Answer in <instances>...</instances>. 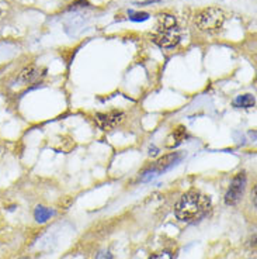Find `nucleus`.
I'll return each mask as SVG.
<instances>
[{
	"label": "nucleus",
	"instance_id": "nucleus-1",
	"mask_svg": "<svg viewBox=\"0 0 257 259\" xmlns=\"http://www.w3.org/2000/svg\"><path fill=\"white\" fill-rule=\"evenodd\" d=\"M211 208V200L205 194L191 190L188 193L183 194L181 199L177 201L174 213L176 217L181 221H197L202 219Z\"/></svg>",
	"mask_w": 257,
	"mask_h": 259
},
{
	"label": "nucleus",
	"instance_id": "nucleus-2",
	"mask_svg": "<svg viewBox=\"0 0 257 259\" xmlns=\"http://www.w3.org/2000/svg\"><path fill=\"white\" fill-rule=\"evenodd\" d=\"M181 34L177 20L170 14L163 13L158 17L155 31L152 32V41L161 48H174L180 42Z\"/></svg>",
	"mask_w": 257,
	"mask_h": 259
},
{
	"label": "nucleus",
	"instance_id": "nucleus-3",
	"mask_svg": "<svg viewBox=\"0 0 257 259\" xmlns=\"http://www.w3.org/2000/svg\"><path fill=\"white\" fill-rule=\"evenodd\" d=\"M225 21V13L217 7H208L199 12L195 17V24L201 31L217 32Z\"/></svg>",
	"mask_w": 257,
	"mask_h": 259
},
{
	"label": "nucleus",
	"instance_id": "nucleus-4",
	"mask_svg": "<svg viewBox=\"0 0 257 259\" xmlns=\"http://www.w3.org/2000/svg\"><path fill=\"white\" fill-rule=\"evenodd\" d=\"M181 158H183V155L179 154V152H173L170 155L163 156V158H161L159 161L155 163L153 166L150 168V170L143 174V181H146L149 178H153V176L159 175L162 172H166L170 168H173L176 163H179L181 161Z\"/></svg>",
	"mask_w": 257,
	"mask_h": 259
},
{
	"label": "nucleus",
	"instance_id": "nucleus-5",
	"mask_svg": "<svg viewBox=\"0 0 257 259\" xmlns=\"http://www.w3.org/2000/svg\"><path fill=\"white\" fill-rule=\"evenodd\" d=\"M244 188H246V175L239 174L233 178L231 186L225 194V203L228 206H235L243 196Z\"/></svg>",
	"mask_w": 257,
	"mask_h": 259
},
{
	"label": "nucleus",
	"instance_id": "nucleus-6",
	"mask_svg": "<svg viewBox=\"0 0 257 259\" xmlns=\"http://www.w3.org/2000/svg\"><path fill=\"white\" fill-rule=\"evenodd\" d=\"M125 114L122 111H109V113H98L94 116V123L98 128L109 131V130L116 128L118 124L122 123Z\"/></svg>",
	"mask_w": 257,
	"mask_h": 259
},
{
	"label": "nucleus",
	"instance_id": "nucleus-7",
	"mask_svg": "<svg viewBox=\"0 0 257 259\" xmlns=\"http://www.w3.org/2000/svg\"><path fill=\"white\" fill-rule=\"evenodd\" d=\"M188 137L186 128L183 125H179L177 128L172 131V134L167 137L166 140V147L167 148H176L179 147L180 144H183V141H186V138Z\"/></svg>",
	"mask_w": 257,
	"mask_h": 259
},
{
	"label": "nucleus",
	"instance_id": "nucleus-8",
	"mask_svg": "<svg viewBox=\"0 0 257 259\" xmlns=\"http://www.w3.org/2000/svg\"><path fill=\"white\" fill-rule=\"evenodd\" d=\"M41 71H39L37 66H27L24 68L21 73H20V80L21 82H24V83H34V82H37L39 78H41Z\"/></svg>",
	"mask_w": 257,
	"mask_h": 259
},
{
	"label": "nucleus",
	"instance_id": "nucleus-9",
	"mask_svg": "<svg viewBox=\"0 0 257 259\" xmlns=\"http://www.w3.org/2000/svg\"><path fill=\"white\" fill-rule=\"evenodd\" d=\"M256 104V100L251 95H242V96H238L233 102V106L238 107V109H250Z\"/></svg>",
	"mask_w": 257,
	"mask_h": 259
},
{
	"label": "nucleus",
	"instance_id": "nucleus-10",
	"mask_svg": "<svg viewBox=\"0 0 257 259\" xmlns=\"http://www.w3.org/2000/svg\"><path fill=\"white\" fill-rule=\"evenodd\" d=\"M51 210L45 207H37L35 208V220L38 223H45L51 217Z\"/></svg>",
	"mask_w": 257,
	"mask_h": 259
},
{
	"label": "nucleus",
	"instance_id": "nucleus-11",
	"mask_svg": "<svg viewBox=\"0 0 257 259\" xmlns=\"http://www.w3.org/2000/svg\"><path fill=\"white\" fill-rule=\"evenodd\" d=\"M129 19L134 21H145L149 19L148 13H135V12H129Z\"/></svg>",
	"mask_w": 257,
	"mask_h": 259
},
{
	"label": "nucleus",
	"instance_id": "nucleus-12",
	"mask_svg": "<svg viewBox=\"0 0 257 259\" xmlns=\"http://www.w3.org/2000/svg\"><path fill=\"white\" fill-rule=\"evenodd\" d=\"M150 259H172V256H170V253L162 252V253H158V255H155V256H152Z\"/></svg>",
	"mask_w": 257,
	"mask_h": 259
},
{
	"label": "nucleus",
	"instance_id": "nucleus-13",
	"mask_svg": "<svg viewBox=\"0 0 257 259\" xmlns=\"http://www.w3.org/2000/svg\"><path fill=\"white\" fill-rule=\"evenodd\" d=\"M149 151H150V152H149V155H150V156H152V155H156V154H158V149L155 148V147H153V148L149 149Z\"/></svg>",
	"mask_w": 257,
	"mask_h": 259
},
{
	"label": "nucleus",
	"instance_id": "nucleus-14",
	"mask_svg": "<svg viewBox=\"0 0 257 259\" xmlns=\"http://www.w3.org/2000/svg\"><path fill=\"white\" fill-rule=\"evenodd\" d=\"M149 2H158V0H149Z\"/></svg>",
	"mask_w": 257,
	"mask_h": 259
}]
</instances>
